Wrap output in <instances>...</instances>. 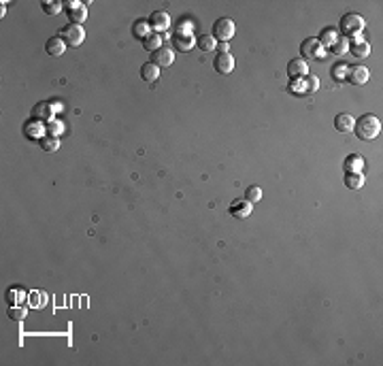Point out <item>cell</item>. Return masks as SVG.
<instances>
[{"instance_id":"6da1fadb","label":"cell","mask_w":383,"mask_h":366,"mask_svg":"<svg viewBox=\"0 0 383 366\" xmlns=\"http://www.w3.org/2000/svg\"><path fill=\"white\" fill-rule=\"evenodd\" d=\"M353 130H356V134L362 141H373V139H377L379 132H381V121L377 115L368 113V115H362L356 124H353Z\"/></svg>"},{"instance_id":"7a4b0ae2","label":"cell","mask_w":383,"mask_h":366,"mask_svg":"<svg viewBox=\"0 0 383 366\" xmlns=\"http://www.w3.org/2000/svg\"><path fill=\"white\" fill-rule=\"evenodd\" d=\"M364 26H366V21L362 15H358V13H347V15L340 19V30H343V34H347V37L360 34L364 30Z\"/></svg>"},{"instance_id":"3957f363","label":"cell","mask_w":383,"mask_h":366,"mask_svg":"<svg viewBox=\"0 0 383 366\" xmlns=\"http://www.w3.org/2000/svg\"><path fill=\"white\" fill-rule=\"evenodd\" d=\"M234 37V21L228 17H222L213 24V39H219L222 43H228Z\"/></svg>"},{"instance_id":"277c9868","label":"cell","mask_w":383,"mask_h":366,"mask_svg":"<svg viewBox=\"0 0 383 366\" xmlns=\"http://www.w3.org/2000/svg\"><path fill=\"white\" fill-rule=\"evenodd\" d=\"M62 39L66 41L68 47H79L83 43V39H85V30L79 24H70L62 30Z\"/></svg>"},{"instance_id":"5b68a950","label":"cell","mask_w":383,"mask_h":366,"mask_svg":"<svg viewBox=\"0 0 383 366\" xmlns=\"http://www.w3.org/2000/svg\"><path fill=\"white\" fill-rule=\"evenodd\" d=\"M173 45L179 49V52H190V49L196 47V39H194V34L188 32V30H177L173 34Z\"/></svg>"},{"instance_id":"8992f818","label":"cell","mask_w":383,"mask_h":366,"mask_svg":"<svg viewBox=\"0 0 383 366\" xmlns=\"http://www.w3.org/2000/svg\"><path fill=\"white\" fill-rule=\"evenodd\" d=\"M149 28H151L155 34L166 32L168 28H170V17H168V13H164V11H155V13H151V17H149Z\"/></svg>"},{"instance_id":"52a82bcc","label":"cell","mask_w":383,"mask_h":366,"mask_svg":"<svg viewBox=\"0 0 383 366\" xmlns=\"http://www.w3.org/2000/svg\"><path fill=\"white\" fill-rule=\"evenodd\" d=\"M228 213L237 219H245L251 215V203L249 200H232L228 207Z\"/></svg>"},{"instance_id":"ba28073f","label":"cell","mask_w":383,"mask_h":366,"mask_svg":"<svg viewBox=\"0 0 383 366\" xmlns=\"http://www.w3.org/2000/svg\"><path fill=\"white\" fill-rule=\"evenodd\" d=\"M66 9H68V19H70V24H79L81 26V21L88 17V9H85V4L81 2H77V0H73V2H68L66 4Z\"/></svg>"},{"instance_id":"9c48e42d","label":"cell","mask_w":383,"mask_h":366,"mask_svg":"<svg viewBox=\"0 0 383 366\" xmlns=\"http://www.w3.org/2000/svg\"><path fill=\"white\" fill-rule=\"evenodd\" d=\"M175 62V52L170 47H160L158 52H153V64L158 68H166Z\"/></svg>"},{"instance_id":"30bf717a","label":"cell","mask_w":383,"mask_h":366,"mask_svg":"<svg viewBox=\"0 0 383 366\" xmlns=\"http://www.w3.org/2000/svg\"><path fill=\"white\" fill-rule=\"evenodd\" d=\"M213 66H215V70L219 75H228L232 73V68H234V58L230 53H219L215 60H213Z\"/></svg>"},{"instance_id":"8fae6325","label":"cell","mask_w":383,"mask_h":366,"mask_svg":"<svg viewBox=\"0 0 383 366\" xmlns=\"http://www.w3.org/2000/svg\"><path fill=\"white\" fill-rule=\"evenodd\" d=\"M347 81L353 85H364L368 81V68L364 66H351L347 70Z\"/></svg>"},{"instance_id":"7c38bea8","label":"cell","mask_w":383,"mask_h":366,"mask_svg":"<svg viewBox=\"0 0 383 366\" xmlns=\"http://www.w3.org/2000/svg\"><path fill=\"white\" fill-rule=\"evenodd\" d=\"M66 47H68V45H66V41H64L62 37H51V39L47 41V45H45L47 53H49V55H55V58L66 52Z\"/></svg>"},{"instance_id":"4fadbf2b","label":"cell","mask_w":383,"mask_h":366,"mask_svg":"<svg viewBox=\"0 0 383 366\" xmlns=\"http://www.w3.org/2000/svg\"><path fill=\"white\" fill-rule=\"evenodd\" d=\"M319 41L317 39H307V41H302V45H300V52H302V58H317L319 55Z\"/></svg>"},{"instance_id":"5bb4252c","label":"cell","mask_w":383,"mask_h":366,"mask_svg":"<svg viewBox=\"0 0 383 366\" xmlns=\"http://www.w3.org/2000/svg\"><path fill=\"white\" fill-rule=\"evenodd\" d=\"M353 117L349 115V113H340V115H336L335 117V128L338 132H351L353 130Z\"/></svg>"},{"instance_id":"9a60e30c","label":"cell","mask_w":383,"mask_h":366,"mask_svg":"<svg viewBox=\"0 0 383 366\" xmlns=\"http://www.w3.org/2000/svg\"><path fill=\"white\" fill-rule=\"evenodd\" d=\"M141 77H143V81L153 83V81H158V77H160V68L155 66L153 62H147L141 66Z\"/></svg>"},{"instance_id":"2e32d148","label":"cell","mask_w":383,"mask_h":366,"mask_svg":"<svg viewBox=\"0 0 383 366\" xmlns=\"http://www.w3.org/2000/svg\"><path fill=\"white\" fill-rule=\"evenodd\" d=\"M307 70H309V66H307V62H304V60H292V62H289L287 64V75L289 77H304V75H307Z\"/></svg>"},{"instance_id":"e0dca14e","label":"cell","mask_w":383,"mask_h":366,"mask_svg":"<svg viewBox=\"0 0 383 366\" xmlns=\"http://www.w3.org/2000/svg\"><path fill=\"white\" fill-rule=\"evenodd\" d=\"M362 168H364V157L362 156H349L345 160V170L347 173H362Z\"/></svg>"},{"instance_id":"ac0fdd59","label":"cell","mask_w":383,"mask_h":366,"mask_svg":"<svg viewBox=\"0 0 383 366\" xmlns=\"http://www.w3.org/2000/svg\"><path fill=\"white\" fill-rule=\"evenodd\" d=\"M345 185L349 190H360L362 185H364V177H362V173H347L345 175Z\"/></svg>"},{"instance_id":"d6986e66","label":"cell","mask_w":383,"mask_h":366,"mask_svg":"<svg viewBox=\"0 0 383 366\" xmlns=\"http://www.w3.org/2000/svg\"><path fill=\"white\" fill-rule=\"evenodd\" d=\"M349 52L356 55V58H366V55L371 53V47H368L366 41H358V43H353V45L349 47Z\"/></svg>"},{"instance_id":"ffe728a7","label":"cell","mask_w":383,"mask_h":366,"mask_svg":"<svg viewBox=\"0 0 383 366\" xmlns=\"http://www.w3.org/2000/svg\"><path fill=\"white\" fill-rule=\"evenodd\" d=\"M143 45H145L147 52H158V49L162 47V39H160V34L151 32L149 37H145V39H143Z\"/></svg>"},{"instance_id":"44dd1931","label":"cell","mask_w":383,"mask_h":366,"mask_svg":"<svg viewBox=\"0 0 383 366\" xmlns=\"http://www.w3.org/2000/svg\"><path fill=\"white\" fill-rule=\"evenodd\" d=\"M149 30H151V28H149V21H143V19L137 21V24L132 26V34H134L137 39H145V37H149V34H151Z\"/></svg>"},{"instance_id":"7402d4cb","label":"cell","mask_w":383,"mask_h":366,"mask_svg":"<svg viewBox=\"0 0 383 366\" xmlns=\"http://www.w3.org/2000/svg\"><path fill=\"white\" fill-rule=\"evenodd\" d=\"M41 9L45 11L47 15H58V13L62 11V2H58V0H43Z\"/></svg>"},{"instance_id":"603a6c76","label":"cell","mask_w":383,"mask_h":366,"mask_svg":"<svg viewBox=\"0 0 383 366\" xmlns=\"http://www.w3.org/2000/svg\"><path fill=\"white\" fill-rule=\"evenodd\" d=\"M196 45L202 49V52H211V49H215V39H213V34H202V37L196 39Z\"/></svg>"},{"instance_id":"cb8c5ba5","label":"cell","mask_w":383,"mask_h":366,"mask_svg":"<svg viewBox=\"0 0 383 366\" xmlns=\"http://www.w3.org/2000/svg\"><path fill=\"white\" fill-rule=\"evenodd\" d=\"M317 41H319V45H324V47H332L336 43V34H335L332 28H326V30L322 32V37H319Z\"/></svg>"},{"instance_id":"d4e9b609","label":"cell","mask_w":383,"mask_h":366,"mask_svg":"<svg viewBox=\"0 0 383 366\" xmlns=\"http://www.w3.org/2000/svg\"><path fill=\"white\" fill-rule=\"evenodd\" d=\"M34 115L41 117V119H49L53 115V109H51V105H47V103H41L37 109H34Z\"/></svg>"},{"instance_id":"484cf974","label":"cell","mask_w":383,"mask_h":366,"mask_svg":"<svg viewBox=\"0 0 383 366\" xmlns=\"http://www.w3.org/2000/svg\"><path fill=\"white\" fill-rule=\"evenodd\" d=\"M260 198H262V190L258 188V185H249L247 192H245V200H249V203L253 205V203H258Z\"/></svg>"},{"instance_id":"4316f807","label":"cell","mask_w":383,"mask_h":366,"mask_svg":"<svg viewBox=\"0 0 383 366\" xmlns=\"http://www.w3.org/2000/svg\"><path fill=\"white\" fill-rule=\"evenodd\" d=\"M41 147L45 149V152H55V149L60 147V141L55 139V136H49V139H41Z\"/></svg>"},{"instance_id":"83f0119b","label":"cell","mask_w":383,"mask_h":366,"mask_svg":"<svg viewBox=\"0 0 383 366\" xmlns=\"http://www.w3.org/2000/svg\"><path fill=\"white\" fill-rule=\"evenodd\" d=\"M330 52L335 53V55H340V53H345V52H349V43H347L345 39H340V41H336L335 45L330 47Z\"/></svg>"},{"instance_id":"f1b7e54d","label":"cell","mask_w":383,"mask_h":366,"mask_svg":"<svg viewBox=\"0 0 383 366\" xmlns=\"http://www.w3.org/2000/svg\"><path fill=\"white\" fill-rule=\"evenodd\" d=\"M9 317L13 321H21L26 317V307H11L9 309Z\"/></svg>"},{"instance_id":"f546056e","label":"cell","mask_w":383,"mask_h":366,"mask_svg":"<svg viewBox=\"0 0 383 366\" xmlns=\"http://www.w3.org/2000/svg\"><path fill=\"white\" fill-rule=\"evenodd\" d=\"M317 88H319V79H317L315 75H311V77L307 79V83H304V90H309V92H317Z\"/></svg>"},{"instance_id":"4dcf8cb0","label":"cell","mask_w":383,"mask_h":366,"mask_svg":"<svg viewBox=\"0 0 383 366\" xmlns=\"http://www.w3.org/2000/svg\"><path fill=\"white\" fill-rule=\"evenodd\" d=\"M289 90H292V92H294V90H296V92H302V90H304V83L300 81V79H296V83L289 85Z\"/></svg>"},{"instance_id":"1f68e13d","label":"cell","mask_w":383,"mask_h":366,"mask_svg":"<svg viewBox=\"0 0 383 366\" xmlns=\"http://www.w3.org/2000/svg\"><path fill=\"white\" fill-rule=\"evenodd\" d=\"M217 49H219V53H228V43H219Z\"/></svg>"}]
</instances>
